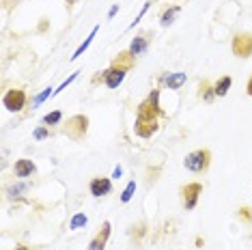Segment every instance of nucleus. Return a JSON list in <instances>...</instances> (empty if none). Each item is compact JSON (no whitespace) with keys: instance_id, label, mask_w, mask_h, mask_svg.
<instances>
[{"instance_id":"f257e3e1","label":"nucleus","mask_w":252,"mask_h":250,"mask_svg":"<svg viewBox=\"0 0 252 250\" xmlns=\"http://www.w3.org/2000/svg\"><path fill=\"white\" fill-rule=\"evenodd\" d=\"M60 132L73 143L84 141V136H87V132H89V117L87 114H73V117L67 119V123L63 125Z\"/></svg>"},{"instance_id":"f03ea898","label":"nucleus","mask_w":252,"mask_h":250,"mask_svg":"<svg viewBox=\"0 0 252 250\" xmlns=\"http://www.w3.org/2000/svg\"><path fill=\"white\" fill-rule=\"evenodd\" d=\"M136 117L140 119H160L164 117V110L160 106V89H153V91L149 93V97L144 99V102L138 104V108H136Z\"/></svg>"},{"instance_id":"7ed1b4c3","label":"nucleus","mask_w":252,"mask_h":250,"mask_svg":"<svg viewBox=\"0 0 252 250\" xmlns=\"http://www.w3.org/2000/svg\"><path fill=\"white\" fill-rule=\"evenodd\" d=\"M183 166L196 175H203L209 171L211 166V151L209 149H196V151L188 153L183 160Z\"/></svg>"},{"instance_id":"20e7f679","label":"nucleus","mask_w":252,"mask_h":250,"mask_svg":"<svg viewBox=\"0 0 252 250\" xmlns=\"http://www.w3.org/2000/svg\"><path fill=\"white\" fill-rule=\"evenodd\" d=\"M179 194H181V203H183L185 212H192L196 207V203H198V196L203 194V183H198V181L185 183V186H181Z\"/></svg>"},{"instance_id":"39448f33","label":"nucleus","mask_w":252,"mask_h":250,"mask_svg":"<svg viewBox=\"0 0 252 250\" xmlns=\"http://www.w3.org/2000/svg\"><path fill=\"white\" fill-rule=\"evenodd\" d=\"M231 52L237 58L252 56V33H237L231 41Z\"/></svg>"},{"instance_id":"423d86ee","label":"nucleus","mask_w":252,"mask_h":250,"mask_svg":"<svg viewBox=\"0 0 252 250\" xmlns=\"http://www.w3.org/2000/svg\"><path fill=\"white\" fill-rule=\"evenodd\" d=\"M2 104H4V108H7L9 112H22L24 106H26V91H24L22 87L11 89V91L4 93Z\"/></svg>"},{"instance_id":"0eeeda50","label":"nucleus","mask_w":252,"mask_h":250,"mask_svg":"<svg viewBox=\"0 0 252 250\" xmlns=\"http://www.w3.org/2000/svg\"><path fill=\"white\" fill-rule=\"evenodd\" d=\"M158 129H160L158 119H140V117H136V123H134L136 136H140V138H151L155 132H158Z\"/></svg>"},{"instance_id":"6e6552de","label":"nucleus","mask_w":252,"mask_h":250,"mask_svg":"<svg viewBox=\"0 0 252 250\" xmlns=\"http://www.w3.org/2000/svg\"><path fill=\"white\" fill-rule=\"evenodd\" d=\"M110 67L114 69H121V71H132L136 67V56L129 50H123V52H119L117 56L112 58V63H110Z\"/></svg>"},{"instance_id":"1a4fd4ad","label":"nucleus","mask_w":252,"mask_h":250,"mask_svg":"<svg viewBox=\"0 0 252 250\" xmlns=\"http://www.w3.org/2000/svg\"><path fill=\"white\" fill-rule=\"evenodd\" d=\"M110 231H112V224H110V222H104L102 229L97 231V235H95V237L89 242L87 250H106V244H108Z\"/></svg>"},{"instance_id":"9d476101","label":"nucleus","mask_w":252,"mask_h":250,"mask_svg":"<svg viewBox=\"0 0 252 250\" xmlns=\"http://www.w3.org/2000/svg\"><path fill=\"white\" fill-rule=\"evenodd\" d=\"M89 190L93 196H108L110 192H112V181H110L108 177H93L89 183Z\"/></svg>"},{"instance_id":"9b49d317","label":"nucleus","mask_w":252,"mask_h":250,"mask_svg":"<svg viewBox=\"0 0 252 250\" xmlns=\"http://www.w3.org/2000/svg\"><path fill=\"white\" fill-rule=\"evenodd\" d=\"M151 37H153V33L151 31H144L143 35H138V37L132 39V43H129V52L134 54V56H140V54H144L149 50V43H151Z\"/></svg>"},{"instance_id":"f8f14e48","label":"nucleus","mask_w":252,"mask_h":250,"mask_svg":"<svg viewBox=\"0 0 252 250\" xmlns=\"http://www.w3.org/2000/svg\"><path fill=\"white\" fill-rule=\"evenodd\" d=\"M13 173H15V177L26 179V177H33V175L37 173V166L33 164V160L22 158V160H18V162L13 164Z\"/></svg>"},{"instance_id":"ddd939ff","label":"nucleus","mask_w":252,"mask_h":250,"mask_svg":"<svg viewBox=\"0 0 252 250\" xmlns=\"http://www.w3.org/2000/svg\"><path fill=\"white\" fill-rule=\"evenodd\" d=\"M104 71H106L104 84L108 89H119L121 82L125 80V73H127V71H121V69H114V67H108V69H104Z\"/></svg>"},{"instance_id":"4468645a","label":"nucleus","mask_w":252,"mask_h":250,"mask_svg":"<svg viewBox=\"0 0 252 250\" xmlns=\"http://www.w3.org/2000/svg\"><path fill=\"white\" fill-rule=\"evenodd\" d=\"M198 99H203L205 104H211L216 99V91L209 80H200L198 82Z\"/></svg>"},{"instance_id":"2eb2a0df","label":"nucleus","mask_w":252,"mask_h":250,"mask_svg":"<svg viewBox=\"0 0 252 250\" xmlns=\"http://www.w3.org/2000/svg\"><path fill=\"white\" fill-rule=\"evenodd\" d=\"M164 82H166V87L170 89V91H177V89H181L185 84V80H188V76H185L183 71H175V73H170V76H166L162 78Z\"/></svg>"},{"instance_id":"dca6fc26","label":"nucleus","mask_w":252,"mask_h":250,"mask_svg":"<svg viewBox=\"0 0 252 250\" xmlns=\"http://www.w3.org/2000/svg\"><path fill=\"white\" fill-rule=\"evenodd\" d=\"M179 11H181V7H179V4H173V7L164 9V11H162V16H160V24H162V26H170V24H173L175 19H177Z\"/></svg>"},{"instance_id":"f3484780","label":"nucleus","mask_w":252,"mask_h":250,"mask_svg":"<svg viewBox=\"0 0 252 250\" xmlns=\"http://www.w3.org/2000/svg\"><path fill=\"white\" fill-rule=\"evenodd\" d=\"M231 84H233V80H231V76H222V78H218V82L214 84L216 97H224V95L231 91Z\"/></svg>"},{"instance_id":"a211bd4d","label":"nucleus","mask_w":252,"mask_h":250,"mask_svg":"<svg viewBox=\"0 0 252 250\" xmlns=\"http://www.w3.org/2000/svg\"><path fill=\"white\" fill-rule=\"evenodd\" d=\"M97 33H99V26H95L93 31H90L89 37L84 39V43H82V46H80V48H78V50H75V52L72 54V61H75V58H80V56H82V54H84V50H89V46H90V43H93V39H95V35H97Z\"/></svg>"},{"instance_id":"6ab92c4d","label":"nucleus","mask_w":252,"mask_h":250,"mask_svg":"<svg viewBox=\"0 0 252 250\" xmlns=\"http://www.w3.org/2000/svg\"><path fill=\"white\" fill-rule=\"evenodd\" d=\"M87 222H89V218L84 216V214H75L72 218V222H69V229H72V231H78V229L87 227Z\"/></svg>"},{"instance_id":"aec40b11","label":"nucleus","mask_w":252,"mask_h":250,"mask_svg":"<svg viewBox=\"0 0 252 250\" xmlns=\"http://www.w3.org/2000/svg\"><path fill=\"white\" fill-rule=\"evenodd\" d=\"M60 119H63V112H60V110H54V112H48L43 117V125H58L60 123Z\"/></svg>"},{"instance_id":"412c9836","label":"nucleus","mask_w":252,"mask_h":250,"mask_svg":"<svg viewBox=\"0 0 252 250\" xmlns=\"http://www.w3.org/2000/svg\"><path fill=\"white\" fill-rule=\"evenodd\" d=\"M134 192H136V181H129L127 186H125L123 194H121V203H129L134 198Z\"/></svg>"},{"instance_id":"4be33fe9","label":"nucleus","mask_w":252,"mask_h":250,"mask_svg":"<svg viewBox=\"0 0 252 250\" xmlns=\"http://www.w3.org/2000/svg\"><path fill=\"white\" fill-rule=\"evenodd\" d=\"M237 216H239V220H244L246 224H252V207L241 205V207L237 209Z\"/></svg>"},{"instance_id":"5701e85b","label":"nucleus","mask_w":252,"mask_h":250,"mask_svg":"<svg viewBox=\"0 0 252 250\" xmlns=\"http://www.w3.org/2000/svg\"><path fill=\"white\" fill-rule=\"evenodd\" d=\"M144 233H147V224H144V222H138V224H134V227L129 229V235L136 237V239H140Z\"/></svg>"},{"instance_id":"b1692460","label":"nucleus","mask_w":252,"mask_h":250,"mask_svg":"<svg viewBox=\"0 0 252 250\" xmlns=\"http://www.w3.org/2000/svg\"><path fill=\"white\" fill-rule=\"evenodd\" d=\"M54 91H56V89H52V87H48V89H43L41 93L37 95V97H35V102H33V106H39V104H43L45 99L50 97V95H54Z\"/></svg>"},{"instance_id":"393cba45","label":"nucleus","mask_w":252,"mask_h":250,"mask_svg":"<svg viewBox=\"0 0 252 250\" xmlns=\"http://www.w3.org/2000/svg\"><path fill=\"white\" fill-rule=\"evenodd\" d=\"M155 2V0H147V2H144L143 4V9H140V13H138V16H136V19H134V22H132V28L136 26V24H138L140 22V19H143L144 16H147V11H149V7H151V4H153Z\"/></svg>"},{"instance_id":"a878e982","label":"nucleus","mask_w":252,"mask_h":250,"mask_svg":"<svg viewBox=\"0 0 252 250\" xmlns=\"http://www.w3.org/2000/svg\"><path fill=\"white\" fill-rule=\"evenodd\" d=\"M50 134H52V132L48 129V125H43V127H37V129H35L33 136H35V141H43V138H50Z\"/></svg>"},{"instance_id":"bb28decb","label":"nucleus","mask_w":252,"mask_h":250,"mask_svg":"<svg viewBox=\"0 0 252 250\" xmlns=\"http://www.w3.org/2000/svg\"><path fill=\"white\" fill-rule=\"evenodd\" d=\"M26 190H28V183H19V186H13L9 192H11L13 196H19V192H26Z\"/></svg>"},{"instance_id":"cd10ccee","label":"nucleus","mask_w":252,"mask_h":250,"mask_svg":"<svg viewBox=\"0 0 252 250\" xmlns=\"http://www.w3.org/2000/svg\"><path fill=\"white\" fill-rule=\"evenodd\" d=\"M106 80V71H97L93 76V80H90V84H99V82H104Z\"/></svg>"},{"instance_id":"c85d7f7f","label":"nucleus","mask_w":252,"mask_h":250,"mask_svg":"<svg viewBox=\"0 0 252 250\" xmlns=\"http://www.w3.org/2000/svg\"><path fill=\"white\" fill-rule=\"evenodd\" d=\"M117 11H119V4H112V9L108 11V18H114L117 16Z\"/></svg>"},{"instance_id":"c756f323","label":"nucleus","mask_w":252,"mask_h":250,"mask_svg":"<svg viewBox=\"0 0 252 250\" xmlns=\"http://www.w3.org/2000/svg\"><path fill=\"white\" fill-rule=\"evenodd\" d=\"M121 175H123V168H121V166H117V168H114V173H112V177H114V179H119Z\"/></svg>"},{"instance_id":"7c9ffc66","label":"nucleus","mask_w":252,"mask_h":250,"mask_svg":"<svg viewBox=\"0 0 252 250\" xmlns=\"http://www.w3.org/2000/svg\"><path fill=\"white\" fill-rule=\"evenodd\" d=\"M246 93H248L250 97H252V76H250V80H248V84H246Z\"/></svg>"},{"instance_id":"2f4dec72","label":"nucleus","mask_w":252,"mask_h":250,"mask_svg":"<svg viewBox=\"0 0 252 250\" xmlns=\"http://www.w3.org/2000/svg\"><path fill=\"white\" fill-rule=\"evenodd\" d=\"M45 28H48V19H41V24H39V33H43Z\"/></svg>"},{"instance_id":"473e14b6","label":"nucleus","mask_w":252,"mask_h":250,"mask_svg":"<svg viewBox=\"0 0 252 250\" xmlns=\"http://www.w3.org/2000/svg\"><path fill=\"white\" fill-rule=\"evenodd\" d=\"M75 2H78V0H65V4H67V7H69V9H72V7H73V4H75Z\"/></svg>"},{"instance_id":"72a5a7b5","label":"nucleus","mask_w":252,"mask_h":250,"mask_svg":"<svg viewBox=\"0 0 252 250\" xmlns=\"http://www.w3.org/2000/svg\"><path fill=\"white\" fill-rule=\"evenodd\" d=\"M15 250H30V248H28V246H18Z\"/></svg>"}]
</instances>
